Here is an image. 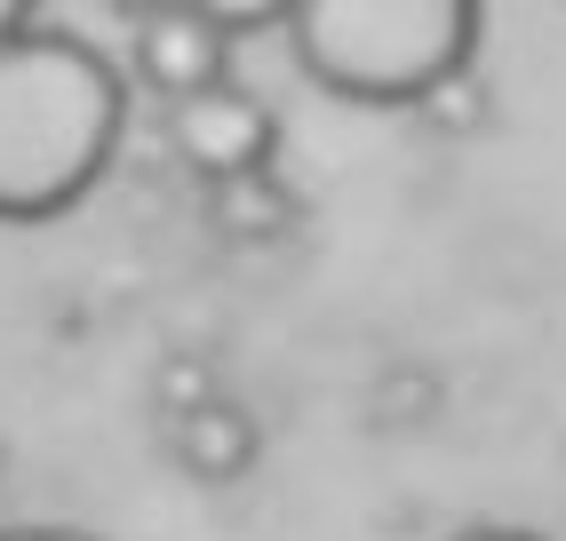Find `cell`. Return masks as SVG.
<instances>
[{"label":"cell","instance_id":"3","mask_svg":"<svg viewBox=\"0 0 566 541\" xmlns=\"http://www.w3.org/2000/svg\"><path fill=\"white\" fill-rule=\"evenodd\" d=\"M240 24H280V9H200V0H184V9H144L136 17V81L153 88L160 104H192L208 88L232 81V41Z\"/></svg>","mask_w":566,"mask_h":541},{"label":"cell","instance_id":"4","mask_svg":"<svg viewBox=\"0 0 566 541\" xmlns=\"http://www.w3.org/2000/svg\"><path fill=\"white\" fill-rule=\"evenodd\" d=\"M168 151L192 176H208L216 191H232V183H255L263 168H272L280 120H272V104H263L255 88L223 81V88H208L192 104H168Z\"/></svg>","mask_w":566,"mask_h":541},{"label":"cell","instance_id":"6","mask_svg":"<svg viewBox=\"0 0 566 541\" xmlns=\"http://www.w3.org/2000/svg\"><path fill=\"white\" fill-rule=\"evenodd\" d=\"M0 541H104L88 526H0Z\"/></svg>","mask_w":566,"mask_h":541},{"label":"cell","instance_id":"5","mask_svg":"<svg viewBox=\"0 0 566 541\" xmlns=\"http://www.w3.org/2000/svg\"><path fill=\"white\" fill-rule=\"evenodd\" d=\"M176 462L200 486H232V478H248V462H255V422L240 406H223V399L184 406L176 414Z\"/></svg>","mask_w":566,"mask_h":541},{"label":"cell","instance_id":"8","mask_svg":"<svg viewBox=\"0 0 566 541\" xmlns=\"http://www.w3.org/2000/svg\"><path fill=\"white\" fill-rule=\"evenodd\" d=\"M447 541H551V533H535V526H463Z\"/></svg>","mask_w":566,"mask_h":541},{"label":"cell","instance_id":"7","mask_svg":"<svg viewBox=\"0 0 566 541\" xmlns=\"http://www.w3.org/2000/svg\"><path fill=\"white\" fill-rule=\"evenodd\" d=\"M32 24H41V9H32V0H0V49H9V41H24Z\"/></svg>","mask_w":566,"mask_h":541},{"label":"cell","instance_id":"1","mask_svg":"<svg viewBox=\"0 0 566 541\" xmlns=\"http://www.w3.org/2000/svg\"><path fill=\"white\" fill-rule=\"evenodd\" d=\"M128 136V81L72 24L0 49V223H56L104 183Z\"/></svg>","mask_w":566,"mask_h":541},{"label":"cell","instance_id":"2","mask_svg":"<svg viewBox=\"0 0 566 541\" xmlns=\"http://www.w3.org/2000/svg\"><path fill=\"white\" fill-rule=\"evenodd\" d=\"M280 32L295 72L335 104L399 112L439 104L455 81H471L486 9L479 0H287Z\"/></svg>","mask_w":566,"mask_h":541}]
</instances>
